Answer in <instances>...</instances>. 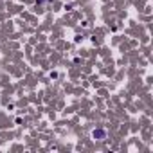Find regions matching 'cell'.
<instances>
[{
  "label": "cell",
  "instance_id": "6da1fadb",
  "mask_svg": "<svg viewBox=\"0 0 153 153\" xmlns=\"http://www.w3.org/2000/svg\"><path fill=\"white\" fill-rule=\"evenodd\" d=\"M94 137H97L99 140H103L105 139V131L103 130H94Z\"/></svg>",
  "mask_w": 153,
  "mask_h": 153
}]
</instances>
